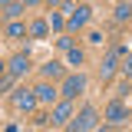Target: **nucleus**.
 Masks as SVG:
<instances>
[{"instance_id":"1","label":"nucleus","mask_w":132,"mask_h":132,"mask_svg":"<svg viewBox=\"0 0 132 132\" xmlns=\"http://www.w3.org/2000/svg\"><path fill=\"white\" fill-rule=\"evenodd\" d=\"M96 122H99V116H96V109H93V106H86V109H82V112L76 116L73 122H69V132H89V129H93V126H96Z\"/></svg>"},{"instance_id":"2","label":"nucleus","mask_w":132,"mask_h":132,"mask_svg":"<svg viewBox=\"0 0 132 132\" xmlns=\"http://www.w3.org/2000/svg\"><path fill=\"white\" fill-rule=\"evenodd\" d=\"M82 89H86V76L76 73V76H66L63 79V89H60V93H63V99H76Z\"/></svg>"},{"instance_id":"3","label":"nucleus","mask_w":132,"mask_h":132,"mask_svg":"<svg viewBox=\"0 0 132 132\" xmlns=\"http://www.w3.org/2000/svg\"><path fill=\"white\" fill-rule=\"evenodd\" d=\"M69 119H73V102H69V99L56 102V106H53V116H50V122H53V126H66Z\"/></svg>"},{"instance_id":"4","label":"nucleus","mask_w":132,"mask_h":132,"mask_svg":"<svg viewBox=\"0 0 132 132\" xmlns=\"http://www.w3.org/2000/svg\"><path fill=\"white\" fill-rule=\"evenodd\" d=\"M13 106L20 112H30L33 106H36V89H20V93H13Z\"/></svg>"},{"instance_id":"5","label":"nucleus","mask_w":132,"mask_h":132,"mask_svg":"<svg viewBox=\"0 0 132 132\" xmlns=\"http://www.w3.org/2000/svg\"><path fill=\"white\" fill-rule=\"evenodd\" d=\"M27 69H30V56H27V53H16L13 60H10V66H7L10 76H23Z\"/></svg>"},{"instance_id":"6","label":"nucleus","mask_w":132,"mask_h":132,"mask_svg":"<svg viewBox=\"0 0 132 132\" xmlns=\"http://www.w3.org/2000/svg\"><path fill=\"white\" fill-rule=\"evenodd\" d=\"M129 119V109L122 106V102H112L109 109H106V122H112V126H119V122H126Z\"/></svg>"},{"instance_id":"7","label":"nucleus","mask_w":132,"mask_h":132,"mask_svg":"<svg viewBox=\"0 0 132 132\" xmlns=\"http://www.w3.org/2000/svg\"><path fill=\"white\" fill-rule=\"evenodd\" d=\"M116 56H119L116 50H109V53L102 56V66H99V76H102V79H109V76L116 73Z\"/></svg>"},{"instance_id":"8","label":"nucleus","mask_w":132,"mask_h":132,"mask_svg":"<svg viewBox=\"0 0 132 132\" xmlns=\"http://www.w3.org/2000/svg\"><path fill=\"white\" fill-rule=\"evenodd\" d=\"M89 13H93L89 7H79L76 13L69 16V30H79V27H86V23H89Z\"/></svg>"},{"instance_id":"9","label":"nucleus","mask_w":132,"mask_h":132,"mask_svg":"<svg viewBox=\"0 0 132 132\" xmlns=\"http://www.w3.org/2000/svg\"><path fill=\"white\" fill-rule=\"evenodd\" d=\"M56 96H60V89H53L50 82L36 86V99H40V102H56Z\"/></svg>"},{"instance_id":"10","label":"nucleus","mask_w":132,"mask_h":132,"mask_svg":"<svg viewBox=\"0 0 132 132\" xmlns=\"http://www.w3.org/2000/svg\"><path fill=\"white\" fill-rule=\"evenodd\" d=\"M43 79H63V66L56 63V60L43 63Z\"/></svg>"},{"instance_id":"11","label":"nucleus","mask_w":132,"mask_h":132,"mask_svg":"<svg viewBox=\"0 0 132 132\" xmlns=\"http://www.w3.org/2000/svg\"><path fill=\"white\" fill-rule=\"evenodd\" d=\"M23 7H27L23 0H10V3H3V13L10 16V20H16V16L23 13Z\"/></svg>"},{"instance_id":"12","label":"nucleus","mask_w":132,"mask_h":132,"mask_svg":"<svg viewBox=\"0 0 132 132\" xmlns=\"http://www.w3.org/2000/svg\"><path fill=\"white\" fill-rule=\"evenodd\" d=\"M46 33H50V23H46V20H33V23H30V36H36V40H43Z\"/></svg>"},{"instance_id":"13","label":"nucleus","mask_w":132,"mask_h":132,"mask_svg":"<svg viewBox=\"0 0 132 132\" xmlns=\"http://www.w3.org/2000/svg\"><path fill=\"white\" fill-rule=\"evenodd\" d=\"M7 36H10V40H20V36H27V27H23V23H10V27H7Z\"/></svg>"},{"instance_id":"14","label":"nucleus","mask_w":132,"mask_h":132,"mask_svg":"<svg viewBox=\"0 0 132 132\" xmlns=\"http://www.w3.org/2000/svg\"><path fill=\"white\" fill-rule=\"evenodd\" d=\"M116 20H119V23L132 20V10H129V3H119V7H116Z\"/></svg>"},{"instance_id":"15","label":"nucleus","mask_w":132,"mask_h":132,"mask_svg":"<svg viewBox=\"0 0 132 132\" xmlns=\"http://www.w3.org/2000/svg\"><path fill=\"white\" fill-rule=\"evenodd\" d=\"M66 53H69V63H73V66H79V63H82V50H79V46L66 50Z\"/></svg>"},{"instance_id":"16","label":"nucleus","mask_w":132,"mask_h":132,"mask_svg":"<svg viewBox=\"0 0 132 132\" xmlns=\"http://www.w3.org/2000/svg\"><path fill=\"white\" fill-rule=\"evenodd\" d=\"M56 46H60V50H73V36H60Z\"/></svg>"},{"instance_id":"17","label":"nucleus","mask_w":132,"mask_h":132,"mask_svg":"<svg viewBox=\"0 0 132 132\" xmlns=\"http://www.w3.org/2000/svg\"><path fill=\"white\" fill-rule=\"evenodd\" d=\"M50 27H53V30H60V27H63V16H60V13H53V20H50Z\"/></svg>"},{"instance_id":"18","label":"nucleus","mask_w":132,"mask_h":132,"mask_svg":"<svg viewBox=\"0 0 132 132\" xmlns=\"http://www.w3.org/2000/svg\"><path fill=\"white\" fill-rule=\"evenodd\" d=\"M126 76L132 79V53H129V60H126Z\"/></svg>"},{"instance_id":"19","label":"nucleus","mask_w":132,"mask_h":132,"mask_svg":"<svg viewBox=\"0 0 132 132\" xmlns=\"http://www.w3.org/2000/svg\"><path fill=\"white\" fill-rule=\"evenodd\" d=\"M46 3H50V7H63L66 0H46Z\"/></svg>"},{"instance_id":"20","label":"nucleus","mask_w":132,"mask_h":132,"mask_svg":"<svg viewBox=\"0 0 132 132\" xmlns=\"http://www.w3.org/2000/svg\"><path fill=\"white\" fill-rule=\"evenodd\" d=\"M23 3H27V7H36V3H40V0H23Z\"/></svg>"}]
</instances>
